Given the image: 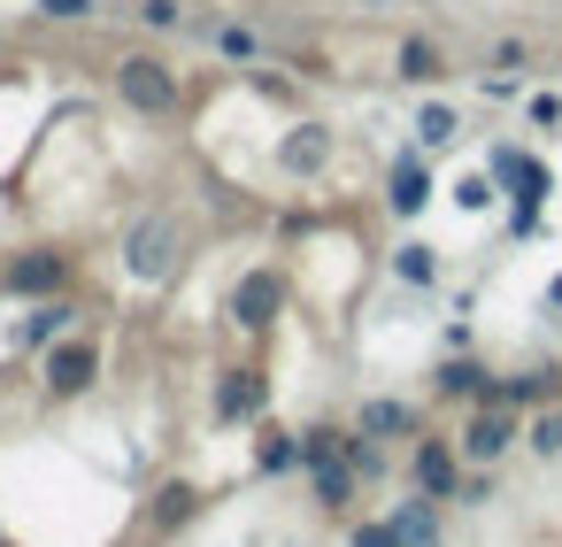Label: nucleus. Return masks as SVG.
I'll list each match as a JSON object with an SVG mask.
<instances>
[{
	"label": "nucleus",
	"mask_w": 562,
	"mask_h": 547,
	"mask_svg": "<svg viewBox=\"0 0 562 547\" xmlns=\"http://www.w3.org/2000/svg\"><path fill=\"white\" fill-rule=\"evenodd\" d=\"M116 101L139 109V116H178L186 78H178L162 55H116Z\"/></svg>",
	"instance_id": "f257e3e1"
},
{
	"label": "nucleus",
	"mask_w": 562,
	"mask_h": 547,
	"mask_svg": "<svg viewBox=\"0 0 562 547\" xmlns=\"http://www.w3.org/2000/svg\"><path fill=\"white\" fill-rule=\"evenodd\" d=\"M516 439H524V416H516L508 401H470V416H462V432H454L462 462H477V470H493Z\"/></svg>",
	"instance_id": "f03ea898"
},
{
	"label": "nucleus",
	"mask_w": 562,
	"mask_h": 547,
	"mask_svg": "<svg viewBox=\"0 0 562 547\" xmlns=\"http://www.w3.org/2000/svg\"><path fill=\"white\" fill-rule=\"evenodd\" d=\"M93 378H101V339H55L47 347V362H40V386H47V401H78V393H93Z\"/></svg>",
	"instance_id": "7ed1b4c3"
},
{
	"label": "nucleus",
	"mask_w": 562,
	"mask_h": 547,
	"mask_svg": "<svg viewBox=\"0 0 562 547\" xmlns=\"http://www.w3.org/2000/svg\"><path fill=\"white\" fill-rule=\"evenodd\" d=\"M124 270H132L139 286H162V278L178 270V216H139L132 239H124Z\"/></svg>",
	"instance_id": "20e7f679"
},
{
	"label": "nucleus",
	"mask_w": 562,
	"mask_h": 547,
	"mask_svg": "<svg viewBox=\"0 0 562 547\" xmlns=\"http://www.w3.org/2000/svg\"><path fill=\"white\" fill-rule=\"evenodd\" d=\"M462 447L454 439H416V455H408V478H416V493H431V501H454L462 493Z\"/></svg>",
	"instance_id": "39448f33"
},
{
	"label": "nucleus",
	"mask_w": 562,
	"mask_h": 547,
	"mask_svg": "<svg viewBox=\"0 0 562 547\" xmlns=\"http://www.w3.org/2000/svg\"><path fill=\"white\" fill-rule=\"evenodd\" d=\"M278 301H285V278H278V270H247V278L232 286V324H239V332H270V324H278Z\"/></svg>",
	"instance_id": "423d86ee"
},
{
	"label": "nucleus",
	"mask_w": 562,
	"mask_h": 547,
	"mask_svg": "<svg viewBox=\"0 0 562 547\" xmlns=\"http://www.w3.org/2000/svg\"><path fill=\"white\" fill-rule=\"evenodd\" d=\"M63 286H70V255H63V247H24V255L9 263V293L47 301V293H63Z\"/></svg>",
	"instance_id": "0eeeda50"
},
{
	"label": "nucleus",
	"mask_w": 562,
	"mask_h": 547,
	"mask_svg": "<svg viewBox=\"0 0 562 547\" xmlns=\"http://www.w3.org/2000/svg\"><path fill=\"white\" fill-rule=\"evenodd\" d=\"M270 409V378L262 370H224L216 378V424H255Z\"/></svg>",
	"instance_id": "6e6552de"
},
{
	"label": "nucleus",
	"mask_w": 562,
	"mask_h": 547,
	"mask_svg": "<svg viewBox=\"0 0 562 547\" xmlns=\"http://www.w3.org/2000/svg\"><path fill=\"white\" fill-rule=\"evenodd\" d=\"M70 332H78V301H63V293L32 301V316L16 324V339H24V347H40V355H47L55 339H70Z\"/></svg>",
	"instance_id": "1a4fd4ad"
},
{
	"label": "nucleus",
	"mask_w": 562,
	"mask_h": 547,
	"mask_svg": "<svg viewBox=\"0 0 562 547\" xmlns=\"http://www.w3.org/2000/svg\"><path fill=\"white\" fill-rule=\"evenodd\" d=\"M493 178H501V186H516V224H531V209H539V193H547V170H539V163H524L516 147H493Z\"/></svg>",
	"instance_id": "9d476101"
},
{
	"label": "nucleus",
	"mask_w": 562,
	"mask_h": 547,
	"mask_svg": "<svg viewBox=\"0 0 562 547\" xmlns=\"http://www.w3.org/2000/svg\"><path fill=\"white\" fill-rule=\"evenodd\" d=\"M439 186H431V163H424V147L416 155H401L393 163V193H385V209L393 216H424V201H431Z\"/></svg>",
	"instance_id": "9b49d317"
},
{
	"label": "nucleus",
	"mask_w": 562,
	"mask_h": 547,
	"mask_svg": "<svg viewBox=\"0 0 562 547\" xmlns=\"http://www.w3.org/2000/svg\"><path fill=\"white\" fill-rule=\"evenodd\" d=\"M278 155H285V170H301V178H316V170L331 163V132H324V124H293V139H285Z\"/></svg>",
	"instance_id": "f8f14e48"
},
{
	"label": "nucleus",
	"mask_w": 562,
	"mask_h": 547,
	"mask_svg": "<svg viewBox=\"0 0 562 547\" xmlns=\"http://www.w3.org/2000/svg\"><path fill=\"white\" fill-rule=\"evenodd\" d=\"M431 386H439L447 401H493V370H485V362H462V355H454V362H439V378H431Z\"/></svg>",
	"instance_id": "ddd939ff"
},
{
	"label": "nucleus",
	"mask_w": 562,
	"mask_h": 547,
	"mask_svg": "<svg viewBox=\"0 0 562 547\" xmlns=\"http://www.w3.org/2000/svg\"><path fill=\"white\" fill-rule=\"evenodd\" d=\"M308 485H316V501H324V509H347V501H355V485H362V470H355L347 455H331V462H308Z\"/></svg>",
	"instance_id": "4468645a"
},
{
	"label": "nucleus",
	"mask_w": 562,
	"mask_h": 547,
	"mask_svg": "<svg viewBox=\"0 0 562 547\" xmlns=\"http://www.w3.org/2000/svg\"><path fill=\"white\" fill-rule=\"evenodd\" d=\"M562 393V378L554 370H524V378H493V401H508V409H539V401H554Z\"/></svg>",
	"instance_id": "2eb2a0df"
},
{
	"label": "nucleus",
	"mask_w": 562,
	"mask_h": 547,
	"mask_svg": "<svg viewBox=\"0 0 562 547\" xmlns=\"http://www.w3.org/2000/svg\"><path fill=\"white\" fill-rule=\"evenodd\" d=\"M393 70H401L408 86H439V78H447V55H439L431 40H401V55H393Z\"/></svg>",
	"instance_id": "dca6fc26"
},
{
	"label": "nucleus",
	"mask_w": 562,
	"mask_h": 547,
	"mask_svg": "<svg viewBox=\"0 0 562 547\" xmlns=\"http://www.w3.org/2000/svg\"><path fill=\"white\" fill-rule=\"evenodd\" d=\"M393 532H401V547H431V532H439V501H431V493L401 501V509H393Z\"/></svg>",
	"instance_id": "f3484780"
},
{
	"label": "nucleus",
	"mask_w": 562,
	"mask_h": 547,
	"mask_svg": "<svg viewBox=\"0 0 562 547\" xmlns=\"http://www.w3.org/2000/svg\"><path fill=\"white\" fill-rule=\"evenodd\" d=\"M370 439H401V432H416V409L408 401H362V416H355Z\"/></svg>",
	"instance_id": "a211bd4d"
},
{
	"label": "nucleus",
	"mask_w": 562,
	"mask_h": 547,
	"mask_svg": "<svg viewBox=\"0 0 562 547\" xmlns=\"http://www.w3.org/2000/svg\"><path fill=\"white\" fill-rule=\"evenodd\" d=\"M454 132H462V116H454L447 101H424V109H416V147H447Z\"/></svg>",
	"instance_id": "6ab92c4d"
},
{
	"label": "nucleus",
	"mask_w": 562,
	"mask_h": 547,
	"mask_svg": "<svg viewBox=\"0 0 562 547\" xmlns=\"http://www.w3.org/2000/svg\"><path fill=\"white\" fill-rule=\"evenodd\" d=\"M393 278H401V286H431V278H439V255L408 239V247H393Z\"/></svg>",
	"instance_id": "aec40b11"
},
{
	"label": "nucleus",
	"mask_w": 562,
	"mask_h": 547,
	"mask_svg": "<svg viewBox=\"0 0 562 547\" xmlns=\"http://www.w3.org/2000/svg\"><path fill=\"white\" fill-rule=\"evenodd\" d=\"M524 447H531L539 462H554V455H562V409H539V416L524 424Z\"/></svg>",
	"instance_id": "412c9836"
},
{
	"label": "nucleus",
	"mask_w": 562,
	"mask_h": 547,
	"mask_svg": "<svg viewBox=\"0 0 562 547\" xmlns=\"http://www.w3.org/2000/svg\"><path fill=\"white\" fill-rule=\"evenodd\" d=\"M216 55H232V63H255V55H262V40H255L247 24H216Z\"/></svg>",
	"instance_id": "4be33fe9"
},
{
	"label": "nucleus",
	"mask_w": 562,
	"mask_h": 547,
	"mask_svg": "<svg viewBox=\"0 0 562 547\" xmlns=\"http://www.w3.org/2000/svg\"><path fill=\"white\" fill-rule=\"evenodd\" d=\"M186 516H193V493L186 485H162L155 493V524H186Z\"/></svg>",
	"instance_id": "5701e85b"
},
{
	"label": "nucleus",
	"mask_w": 562,
	"mask_h": 547,
	"mask_svg": "<svg viewBox=\"0 0 562 547\" xmlns=\"http://www.w3.org/2000/svg\"><path fill=\"white\" fill-rule=\"evenodd\" d=\"M139 24H147V32H178L186 9H178V0H139Z\"/></svg>",
	"instance_id": "b1692460"
},
{
	"label": "nucleus",
	"mask_w": 562,
	"mask_h": 547,
	"mask_svg": "<svg viewBox=\"0 0 562 547\" xmlns=\"http://www.w3.org/2000/svg\"><path fill=\"white\" fill-rule=\"evenodd\" d=\"M93 9H101V0H40V16H47V24H86Z\"/></svg>",
	"instance_id": "393cba45"
},
{
	"label": "nucleus",
	"mask_w": 562,
	"mask_h": 547,
	"mask_svg": "<svg viewBox=\"0 0 562 547\" xmlns=\"http://www.w3.org/2000/svg\"><path fill=\"white\" fill-rule=\"evenodd\" d=\"M347 547H401V532H393V516H385V524H355Z\"/></svg>",
	"instance_id": "a878e982"
},
{
	"label": "nucleus",
	"mask_w": 562,
	"mask_h": 547,
	"mask_svg": "<svg viewBox=\"0 0 562 547\" xmlns=\"http://www.w3.org/2000/svg\"><path fill=\"white\" fill-rule=\"evenodd\" d=\"M524 63H531V47H524V40H501V47H493V70H501V78H516Z\"/></svg>",
	"instance_id": "bb28decb"
},
{
	"label": "nucleus",
	"mask_w": 562,
	"mask_h": 547,
	"mask_svg": "<svg viewBox=\"0 0 562 547\" xmlns=\"http://www.w3.org/2000/svg\"><path fill=\"white\" fill-rule=\"evenodd\" d=\"M301 462V439H262V470H293Z\"/></svg>",
	"instance_id": "cd10ccee"
},
{
	"label": "nucleus",
	"mask_w": 562,
	"mask_h": 547,
	"mask_svg": "<svg viewBox=\"0 0 562 547\" xmlns=\"http://www.w3.org/2000/svg\"><path fill=\"white\" fill-rule=\"evenodd\" d=\"M454 201H462V209H485V201H493V186H485V178H462V186H454Z\"/></svg>",
	"instance_id": "c85d7f7f"
},
{
	"label": "nucleus",
	"mask_w": 562,
	"mask_h": 547,
	"mask_svg": "<svg viewBox=\"0 0 562 547\" xmlns=\"http://www.w3.org/2000/svg\"><path fill=\"white\" fill-rule=\"evenodd\" d=\"M531 124H539V132H547V124H562V101H554V93H539V101H531Z\"/></svg>",
	"instance_id": "c756f323"
}]
</instances>
